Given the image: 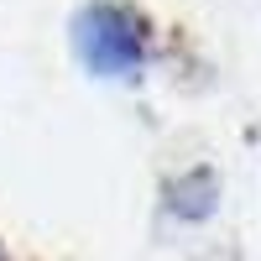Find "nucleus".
Here are the masks:
<instances>
[{
    "label": "nucleus",
    "instance_id": "nucleus-1",
    "mask_svg": "<svg viewBox=\"0 0 261 261\" xmlns=\"http://www.w3.org/2000/svg\"><path fill=\"white\" fill-rule=\"evenodd\" d=\"M73 42H79V58L89 63V73L99 79H130L146 53L136 16H125L115 6H89L73 27Z\"/></svg>",
    "mask_w": 261,
    "mask_h": 261
}]
</instances>
